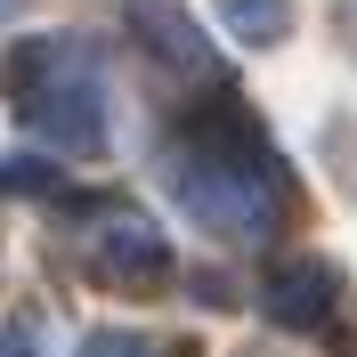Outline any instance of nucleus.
Instances as JSON below:
<instances>
[{
  "label": "nucleus",
  "instance_id": "nucleus-3",
  "mask_svg": "<svg viewBox=\"0 0 357 357\" xmlns=\"http://www.w3.org/2000/svg\"><path fill=\"white\" fill-rule=\"evenodd\" d=\"M89 260H98V276H114V284H155L162 268H171V244H162L146 220H114V227H98Z\"/></svg>",
  "mask_w": 357,
  "mask_h": 357
},
{
  "label": "nucleus",
  "instance_id": "nucleus-6",
  "mask_svg": "<svg viewBox=\"0 0 357 357\" xmlns=\"http://www.w3.org/2000/svg\"><path fill=\"white\" fill-rule=\"evenodd\" d=\"M0 357H41V325H33V317L0 325Z\"/></svg>",
  "mask_w": 357,
  "mask_h": 357
},
{
  "label": "nucleus",
  "instance_id": "nucleus-1",
  "mask_svg": "<svg viewBox=\"0 0 357 357\" xmlns=\"http://www.w3.org/2000/svg\"><path fill=\"white\" fill-rule=\"evenodd\" d=\"M162 171H171L178 203H187L211 236H236V244L276 236V220H284V203H292L284 162H276V146L260 138V122H252L244 106L195 114V122L171 138Z\"/></svg>",
  "mask_w": 357,
  "mask_h": 357
},
{
  "label": "nucleus",
  "instance_id": "nucleus-7",
  "mask_svg": "<svg viewBox=\"0 0 357 357\" xmlns=\"http://www.w3.org/2000/svg\"><path fill=\"white\" fill-rule=\"evenodd\" d=\"M82 357H155V349H146V341H130V333H98Z\"/></svg>",
  "mask_w": 357,
  "mask_h": 357
},
{
  "label": "nucleus",
  "instance_id": "nucleus-4",
  "mask_svg": "<svg viewBox=\"0 0 357 357\" xmlns=\"http://www.w3.org/2000/svg\"><path fill=\"white\" fill-rule=\"evenodd\" d=\"M268 309L284 317V325H325V309H333V268L325 260H292L268 276Z\"/></svg>",
  "mask_w": 357,
  "mask_h": 357
},
{
  "label": "nucleus",
  "instance_id": "nucleus-5",
  "mask_svg": "<svg viewBox=\"0 0 357 357\" xmlns=\"http://www.w3.org/2000/svg\"><path fill=\"white\" fill-rule=\"evenodd\" d=\"M220 24L236 33V41L268 49V41H284V33H292V0H220Z\"/></svg>",
  "mask_w": 357,
  "mask_h": 357
},
{
  "label": "nucleus",
  "instance_id": "nucleus-2",
  "mask_svg": "<svg viewBox=\"0 0 357 357\" xmlns=\"http://www.w3.org/2000/svg\"><path fill=\"white\" fill-rule=\"evenodd\" d=\"M0 98L17 114L24 138L57 155H98L106 146V57L82 33H33L8 41L0 57Z\"/></svg>",
  "mask_w": 357,
  "mask_h": 357
}]
</instances>
